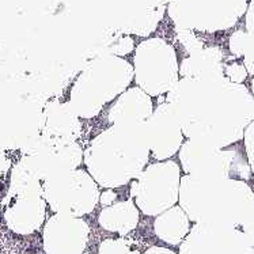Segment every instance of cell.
Instances as JSON below:
<instances>
[{"label":"cell","mask_w":254,"mask_h":254,"mask_svg":"<svg viewBox=\"0 0 254 254\" xmlns=\"http://www.w3.org/2000/svg\"><path fill=\"white\" fill-rule=\"evenodd\" d=\"M150 156L145 123H117L88 143L83 163L99 188L116 189L140 176Z\"/></svg>","instance_id":"2"},{"label":"cell","mask_w":254,"mask_h":254,"mask_svg":"<svg viewBox=\"0 0 254 254\" xmlns=\"http://www.w3.org/2000/svg\"><path fill=\"white\" fill-rule=\"evenodd\" d=\"M139 219L140 211L135 201L129 198L102 208L98 215V223L105 231L127 237L137 227Z\"/></svg>","instance_id":"14"},{"label":"cell","mask_w":254,"mask_h":254,"mask_svg":"<svg viewBox=\"0 0 254 254\" xmlns=\"http://www.w3.org/2000/svg\"><path fill=\"white\" fill-rule=\"evenodd\" d=\"M45 194L55 212L73 218H82L93 212L101 197L99 185L83 169L48 178Z\"/></svg>","instance_id":"8"},{"label":"cell","mask_w":254,"mask_h":254,"mask_svg":"<svg viewBox=\"0 0 254 254\" xmlns=\"http://www.w3.org/2000/svg\"><path fill=\"white\" fill-rule=\"evenodd\" d=\"M135 80L133 64L124 57L104 55L80 72L71 90V106L80 119H94Z\"/></svg>","instance_id":"4"},{"label":"cell","mask_w":254,"mask_h":254,"mask_svg":"<svg viewBox=\"0 0 254 254\" xmlns=\"http://www.w3.org/2000/svg\"><path fill=\"white\" fill-rule=\"evenodd\" d=\"M246 37H248V31L245 30H237L230 37V41H228L230 52L233 53L235 57H238V59L239 57H244Z\"/></svg>","instance_id":"22"},{"label":"cell","mask_w":254,"mask_h":254,"mask_svg":"<svg viewBox=\"0 0 254 254\" xmlns=\"http://www.w3.org/2000/svg\"><path fill=\"white\" fill-rule=\"evenodd\" d=\"M166 10L176 30L211 33L233 27L248 10V0H171Z\"/></svg>","instance_id":"6"},{"label":"cell","mask_w":254,"mask_h":254,"mask_svg":"<svg viewBox=\"0 0 254 254\" xmlns=\"http://www.w3.org/2000/svg\"><path fill=\"white\" fill-rule=\"evenodd\" d=\"M188 140L227 148L254 121V95L226 75L181 78L166 94Z\"/></svg>","instance_id":"1"},{"label":"cell","mask_w":254,"mask_h":254,"mask_svg":"<svg viewBox=\"0 0 254 254\" xmlns=\"http://www.w3.org/2000/svg\"><path fill=\"white\" fill-rule=\"evenodd\" d=\"M190 228V219L180 205H174L158 215L154 222V233L156 237L170 246L181 245Z\"/></svg>","instance_id":"16"},{"label":"cell","mask_w":254,"mask_h":254,"mask_svg":"<svg viewBox=\"0 0 254 254\" xmlns=\"http://www.w3.org/2000/svg\"><path fill=\"white\" fill-rule=\"evenodd\" d=\"M117 200V193L114 192V189H105V192L101 193L99 197V204L104 207H109L112 204H114Z\"/></svg>","instance_id":"27"},{"label":"cell","mask_w":254,"mask_h":254,"mask_svg":"<svg viewBox=\"0 0 254 254\" xmlns=\"http://www.w3.org/2000/svg\"><path fill=\"white\" fill-rule=\"evenodd\" d=\"M244 143L250 170H252V173H254V121L245 130Z\"/></svg>","instance_id":"25"},{"label":"cell","mask_w":254,"mask_h":254,"mask_svg":"<svg viewBox=\"0 0 254 254\" xmlns=\"http://www.w3.org/2000/svg\"><path fill=\"white\" fill-rule=\"evenodd\" d=\"M224 55L218 47H207L185 57L180 64L182 78H204L224 75Z\"/></svg>","instance_id":"15"},{"label":"cell","mask_w":254,"mask_h":254,"mask_svg":"<svg viewBox=\"0 0 254 254\" xmlns=\"http://www.w3.org/2000/svg\"><path fill=\"white\" fill-rule=\"evenodd\" d=\"M143 254H176L173 250L161 248V246H151L150 249H147Z\"/></svg>","instance_id":"28"},{"label":"cell","mask_w":254,"mask_h":254,"mask_svg":"<svg viewBox=\"0 0 254 254\" xmlns=\"http://www.w3.org/2000/svg\"><path fill=\"white\" fill-rule=\"evenodd\" d=\"M239 228H241L242 233L246 235V238H248V241L252 244V246H254V209L253 212L250 213L244 223L241 224V227Z\"/></svg>","instance_id":"26"},{"label":"cell","mask_w":254,"mask_h":254,"mask_svg":"<svg viewBox=\"0 0 254 254\" xmlns=\"http://www.w3.org/2000/svg\"><path fill=\"white\" fill-rule=\"evenodd\" d=\"M133 71L137 87L150 97H161L180 80L176 48L162 37H148L136 45Z\"/></svg>","instance_id":"5"},{"label":"cell","mask_w":254,"mask_h":254,"mask_svg":"<svg viewBox=\"0 0 254 254\" xmlns=\"http://www.w3.org/2000/svg\"><path fill=\"white\" fill-rule=\"evenodd\" d=\"M98 254H139V248H136L127 237L109 238L99 245Z\"/></svg>","instance_id":"19"},{"label":"cell","mask_w":254,"mask_h":254,"mask_svg":"<svg viewBox=\"0 0 254 254\" xmlns=\"http://www.w3.org/2000/svg\"><path fill=\"white\" fill-rule=\"evenodd\" d=\"M224 75H226L231 82H235V83H244L249 73H248V69L245 68L244 64H239V63L234 62L231 63V64H226Z\"/></svg>","instance_id":"23"},{"label":"cell","mask_w":254,"mask_h":254,"mask_svg":"<svg viewBox=\"0 0 254 254\" xmlns=\"http://www.w3.org/2000/svg\"><path fill=\"white\" fill-rule=\"evenodd\" d=\"M242 59H244V65L248 69V73L254 76V33H248Z\"/></svg>","instance_id":"24"},{"label":"cell","mask_w":254,"mask_h":254,"mask_svg":"<svg viewBox=\"0 0 254 254\" xmlns=\"http://www.w3.org/2000/svg\"><path fill=\"white\" fill-rule=\"evenodd\" d=\"M148 133L151 156L158 162L169 161L181 150L184 132L176 114L166 101L154 109V113L145 121Z\"/></svg>","instance_id":"11"},{"label":"cell","mask_w":254,"mask_h":254,"mask_svg":"<svg viewBox=\"0 0 254 254\" xmlns=\"http://www.w3.org/2000/svg\"><path fill=\"white\" fill-rule=\"evenodd\" d=\"M177 40L188 55H193L205 48L201 37L193 30H177Z\"/></svg>","instance_id":"21"},{"label":"cell","mask_w":254,"mask_h":254,"mask_svg":"<svg viewBox=\"0 0 254 254\" xmlns=\"http://www.w3.org/2000/svg\"><path fill=\"white\" fill-rule=\"evenodd\" d=\"M51 139L57 144L76 143L82 135V123L69 104H57L51 112Z\"/></svg>","instance_id":"17"},{"label":"cell","mask_w":254,"mask_h":254,"mask_svg":"<svg viewBox=\"0 0 254 254\" xmlns=\"http://www.w3.org/2000/svg\"><path fill=\"white\" fill-rule=\"evenodd\" d=\"M152 97L140 87H129L114 99L108 110L110 124L117 123H145L154 113Z\"/></svg>","instance_id":"13"},{"label":"cell","mask_w":254,"mask_h":254,"mask_svg":"<svg viewBox=\"0 0 254 254\" xmlns=\"http://www.w3.org/2000/svg\"><path fill=\"white\" fill-rule=\"evenodd\" d=\"M181 167L177 162L151 163L130 184V198L145 216H158L174 207L180 197Z\"/></svg>","instance_id":"7"},{"label":"cell","mask_w":254,"mask_h":254,"mask_svg":"<svg viewBox=\"0 0 254 254\" xmlns=\"http://www.w3.org/2000/svg\"><path fill=\"white\" fill-rule=\"evenodd\" d=\"M90 237V227L82 218L56 215L45 228L48 254H83Z\"/></svg>","instance_id":"12"},{"label":"cell","mask_w":254,"mask_h":254,"mask_svg":"<svg viewBox=\"0 0 254 254\" xmlns=\"http://www.w3.org/2000/svg\"><path fill=\"white\" fill-rule=\"evenodd\" d=\"M135 49L136 44L135 40L132 38V36L120 33L119 37H116L113 42L108 47V52L105 53V55H113V56L124 57L130 55L132 52H135Z\"/></svg>","instance_id":"20"},{"label":"cell","mask_w":254,"mask_h":254,"mask_svg":"<svg viewBox=\"0 0 254 254\" xmlns=\"http://www.w3.org/2000/svg\"><path fill=\"white\" fill-rule=\"evenodd\" d=\"M181 170L185 174L222 176L246 181L250 177L249 162L235 148H218L213 145L187 140L178 151Z\"/></svg>","instance_id":"9"},{"label":"cell","mask_w":254,"mask_h":254,"mask_svg":"<svg viewBox=\"0 0 254 254\" xmlns=\"http://www.w3.org/2000/svg\"><path fill=\"white\" fill-rule=\"evenodd\" d=\"M250 91H252V94L254 95V76H253V79H252V86H250Z\"/></svg>","instance_id":"29"},{"label":"cell","mask_w":254,"mask_h":254,"mask_svg":"<svg viewBox=\"0 0 254 254\" xmlns=\"http://www.w3.org/2000/svg\"><path fill=\"white\" fill-rule=\"evenodd\" d=\"M178 204L193 223L241 227L253 212L254 192L237 178L184 174Z\"/></svg>","instance_id":"3"},{"label":"cell","mask_w":254,"mask_h":254,"mask_svg":"<svg viewBox=\"0 0 254 254\" xmlns=\"http://www.w3.org/2000/svg\"><path fill=\"white\" fill-rule=\"evenodd\" d=\"M180 254H254V246L239 227L194 223Z\"/></svg>","instance_id":"10"},{"label":"cell","mask_w":254,"mask_h":254,"mask_svg":"<svg viewBox=\"0 0 254 254\" xmlns=\"http://www.w3.org/2000/svg\"><path fill=\"white\" fill-rule=\"evenodd\" d=\"M83 254H88V253H83Z\"/></svg>","instance_id":"30"},{"label":"cell","mask_w":254,"mask_h":254,"mask_svg":"<svg viewBox=\"0 0 254 254\" xmlns=\"http://www.w3.org/2000/svg\"><path fill=\"white\" fill-rule=\"evenodd\" d=\"M165 12H166V7L163 4L150 7L140 12L139 15L130 18L123 26V29H120V33L148 38L150 34H152L156 30L158 25L161 23Z\"/></svg>","instance_id":"18"}]
</instances>
